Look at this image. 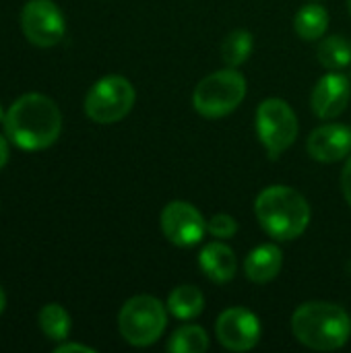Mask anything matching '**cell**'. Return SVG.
Wrapping results in <instances>:
<instances>
[{
  "mask_svg": "<svg viewBox=\"0 0 351 353\" xmlns=\"http://www.w3.org/2000/svg\"><path fill=\"white\" fill-rule=\"evenodd\" d=\"M199 267L209 281L230 283L236 277L238 263H236L234 250L228 244L215 240V242H209L203 246V250L199 254Z\"/></svg>",
  "mask_w": 351,
  "mask_h": 353,
  "instance_id": "4fadbf2b",
  "label": "cell"
},
{
  "mask_svg": "<svg viewBox=\"0 0 351 353\" xmlns=\"http://www.w3.org/2000/svg\"><path fill=\"white\" fill-rule=\"evenodd\" d=\"M317 58L327 70L341 72L351 64V43L343 35H329L319 39Z\"/></svg>",
  "mask_w": 351,
  "mask_h": 353,
  "instance_id": "e0dca14e",
  "label": "cell"
},
{
  "mask_svg": "<svg viewBox=\"0 0 351 353\" xmlns=\"http://www.w3.org/2000/svg\"><path fill=\"white\" fill-rule=\"evenodd\" d=\"M254 215L273 240L292 242L306 232L312 213L304 194L292 186L275 184L257 196Z\"/></svg>",
  "mask_w": 351,
  "mask_h": 353,
  "instance_id": "7a4b0ae2",
  "label": "cell"
},
{
  "mask_svg": "<svg viewBox=\"0 0 351 353\" xmlns=\"http://www.w3.org/2000/svg\"><path fill=\"white\" fill-rule=\"evenodd\" d=\"M2 124L12 145L25 151H41L58 141L62 132V114L50 97L27 93L10 105Z\"/></svg>",
  "mask_w": 351,
  "mask_h": 353,
  "instance_id": "6da1fadb",
  "label": "cell"
},
{
  "mask_svg": "<svg viewBox=\"0 0 351 353\" xmlns=\"http://www.w3.org/2000/svg\"><path fill=\"white\" fill-rule=\"evenodd\" d=\"M4 308H6V296H4V292L0 288V314L4 312Z\"/></svg>",
  "mask_w": 351,
  "mask_h": 353,
  "instance_id": "d4e9b609",
  "label": "cell"
},
{
  "mask_svg": "<svg viewBox=\"0 0 351 353\" xmlns=\"http://www.w3.org/2000/svg\"><path fill=\"white\" fill-rule=\"evenodd\" d=\"M261 321L254 312L242 306L228 308L215 323L217 341L230 352H250L261 339Z\"/></svg>",
  "mask_w": 351,
  "mask_h": 353,
  "instance_id": "30bf717a",
  "label": "cell"
},
{
  "mask_svg": "<svg viewBox=\"0 0 351 353\" xmlns=\"http://www.w3.org/2000/svg\"><path fill=\"white\" fill-rule=\"evenodd\" d=\"M159 225L168 242L180 248L197 246L207 234V219L194 205L186 201L168 203L161 211Z\"/></svg>",
  "mask_w": 351,
  "mask_h": 353,
  "instance_id": "9c48e42d",
  "label": "cell"
},
{
  "mask_svg": "<svg viewBox=\"0 0 351 353\" xmlns=\"http://www.w3.org/2000/svg\"><path fill=\"white\" fill-rule=\"evenodd\" d=\"M211 341L203 327L199 325H184L176 329L166 345L170 353H205L209 350Z\"/></svg>",
  "mask_w": 351,
  "mask_h": 353,
  "instance_id": "ac0fdd59",
  "label": "cell"
},
{
  "mask_svg": "<svg viewBox=\"0 0 351 353\" xmlns=\"http://www.w3.org/2000/svg\"><path fill=\"white\" fill-rule=\"evenodd\" d=\"M283 267V254L275 244H261L244 259V275L248 281L263 285L273 281Z\"/></svg>",
  "mask_w": 351,
  "mask_h": 353,
  "instance_id": "5bb4252c",
  "label": "cell"
},
{
  "mask_svg": "<svg viewBox=\"0 0 351 353\" xmlns=\"http://www.w3.org/2000/svg\"><path fill=\"white\" fill-rule=\"evenodd\" d=\"M252 48H254L252 33L246 31V29H234L221 41V60L228 66L238 68V66H242L250 58Z\"/></svg>",
  "mask_w": 351,
  "mask_h": 353,
  "instance_id": "d6986e66",
  "label": "cell"
},
{
  "mask_svg": "<svg viewBox=\"0 0 351 353\" xmlns=\"http://www.w3.org/2000/svg\"><path fill=\"white\" fill-rule=\"evenodd\" d=\"M37 323H39V329L43 331V335L52 341H66L70 335V329H72L70 314L60 304H46L39 310Z\"/></svg>",
  "mask_w": 351,
  "mask_h": 353,
  "instance_id": "ffe728a7",
  "label": "cell"
},
{
  "mask_svg": "<svg viewBox=\"0 0 351 353\" xmlns=\"http://www.w3.org/2000/svg\"><path fill=\"white\" fill-rule=\"evenodd\" d=\"M348 8H350V14H351V0H348Z\"/></svg>",
  "mask_w": 351,
  "mask_h": 353,
  "instance_id": "4316f807",
  "label": "cell"
},
{
  "mask_svg": "<svg viewBox=\"0 0 351 353\" xmlns=\"http://www.w3.org/2000/svg\"><path fill=\"white\" fill-rule=\"evenodd\" d=\"M341 190H343V196H345V201L350 203L351 207V155L350 159L345 161L343 172H341Z\"/></svg>",
  "mask_w": 351,
  "mask_h": 353,
  "instance_id": "7402d4cb",
  "label": "cell"
},
{
  "mask_svg": "<svg viewBox=\"0 0 351 353\" xmlns=\"http://www.w3.org/2000/svg\"><path fill=\"white\" fill-rule=\"evenodd\" d=\"M137 101L132 83L122 74L99 79L85 97V114L97 124H114L126 118Z\"/></svg>",
  "mask_w": 351,
  "mask_h": 353,
  "instance_id": "52a82bcc",
  "label": "cell"
},
{
  "mask_svg": "<svg viewBox=\"0 0 351 353\" xmlns=\"http://www.w3.org/2000/svg\"><path fill=\"white\" fill-rule=\"evenodd\" d=\"M8 163V143L6 139L0 134V170Z\"/></svg>",
  "mask_w": 351,
  "mask_h": 353,
  "instance_id": "cb8c5ba5",
  "label": "cell"
},
{
  "mask_svg": "<svg viewBox=\"0 0 351 353\" xmlns=\"http://www.w3.org/2000/svg\"><path fill=\"white\" fill-rule=\"evenodd\" d=\"M23 35L37 48H52L62 41L66 21L52 0H29L21 10Z\"/></svg>",
  "mask_w": 351,
  "mask_h": 353,
  "instance_id": "ba28073f",
  "label": "cell"
},
{
  "mask_svg": "<svg viewBox=\"0 0 351 353\" xmlns=\"http://www.w3.org/2000/svg\"><path fill=\"white\" fill-rule=\"evenodd\" d=\"M246 97V79L236 68L215 70L199 81L192 91V108L203 118H223L238 110Z\"/></svg>",
  "mask_w": 351,
  "mask_h": 353,
  "instance_id": "277c9868",
  "label": "cell"
},
{
  "mask_svg": "<svg viewBox=\"0 0 351 353\" xmlns=\"http://www.w3.org/2000/svg\"><path fill=\"white\" fill-rule=\"evenodd\" d=\"M72 352H81V353H95L93 347H87V345H81V343H60L54 353H72Z\"/></svg>",
  "mask_w": 351,
  "mask_h": 353,
  "instance_id": "603a6c76",
  "label": "cell"
},
{
  "mask_svg": "<svg viewBox=\"0 0 351 353\" xmlns=\"http://www.w3.org/2000/svg\"><path fill=\"white\" fill-rule=\"evenodd\" d=\"M0 122H4V112H2V105H0Z\"/></svg>",
  "mask_w": 351,
  "mask_h": 353,
  "instance_id": "484cf974",
  "label": "cell"
},
{
  "mask_svg": "<svg viewBox=\"0 0 351 353\" xmlns=\"http://www.w3.org/2000/svg\"><path fill=\"white\" fill-rule=\"evenodd\" d=\"M238 232V221L236 217L228 213H217L207 221V234H211L217 240H230Z\"/></svg>",
  "mask_w": 351,
  "mask_h": 353,
  "instance_id": "44dd1931",
  "label": "cell"
},
{
  "mask_svg": "<svg viewBox=\"0 0 351 353\" xmlns=\"http://www.w3.org/2000/svg\"><path fill=\"white\" fill-rule=\"evenodd\" d=\"M350 99V79L345 74H341V72L329 70L314 85L312 95H310V105H312V112L321 120H335V118H339L348 110Z\"/></svg>",
  "mask_w": 351,
  "mask_h": 353,
  "instance_id": "8fae6325",
  "label": "cell"
},
{
  "mask_svg": "<svg viewBox=\"0 0 351 353\" xmlns=\"http://www.w3.org/2000/svg\"><path fill=\"white\" fill-rule=\"evenodd\" d=\"M168 312L178 321H192L205 308V296L197 285H178L168 296Z\"/></svg>",
  "mask_w": 351,
  "mask_h": 353,
  "instance_id": "9a60e30c",
  "label": "cell"
},
{
  "mask_svg": "<svg viewBox=\"0 0 351 353\" xmlns=\"http://www.w3.org/2000/svg\"><path fill=\"white\" fill-rule=\"evenodd\" d=\"M306 151L314 161L335 163L351 153V128L343 124H323L314 128L306 141Z\"/></svg>",
  "mask_w": 351,
  "mask_h": 353,
  "instance_id": "7c38bea8",
  "label": "cell"
},
{
  "mask_svg": "<svg viewBox=\"0 0 351 353\" xmlns=\"http://www.w3.org/2000/svg\"><path fill=\"white\" fill-rule=\"evenodd\" d=\"M294 337L317 352L341 350L351 333L350 314L331 302H306L292 314Z\"/></svg>",
  "mask_w": 351,
  "mask_h": 353,
  "instance_id": "3957f363",
  "label": "cell"
},
{
  "mask_svg": "<svg viewBox=\"0 0 351 353\" xmlns=\"http://www.w3.org/2000/svg\"><path fill=\"white\" fill-rule=\"evenodd\" d=\"M300 124L292 105L279 97L263 99L257 108V134L271 159L285 153L298 139Z\"/></svg>",
  "mask_w": 351,
  "mask_h": 353,
  "instance_id": "8992f818",
  "label": "cell"
},
{
  "mask_svg": "<svg viewBox=\"0 0 351 353\" xmlns=\"http://www.w3.org/2000/svg\"><path fill=\"white\" fill-rule=\"evenodd\" d=\"M329 29V12L321 4H306L294 17V31L304 41H319Z\"/></svg>",
  "mask_w": 351,
  "mask_h": 353,
  "instance_id": "2e32d148",
  "label": "cell"
},
{
  "mask_svg": "<svg viewBox=\"0 0 351 353\" xmlns=\"http://www.w3.org/2000/svg\"><path fill=\"white\" fill-rule=\"evenodd\" d=\"M168 327V306L153 296H134L118 312V331L134 347H149Z\"/></svg>",
  "mask_w": 351,
  "mask_h": 353,
  "instance_id": "5b68a950",
  "label": "cell"
}]
</instances>
